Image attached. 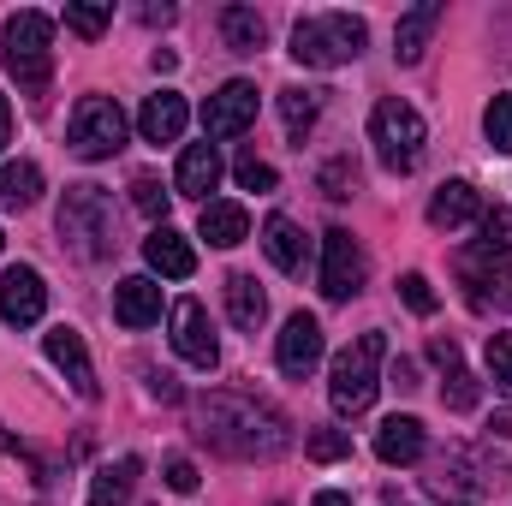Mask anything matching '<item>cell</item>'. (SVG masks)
I'll return each instance as SVG.
<instances>
[{"label":"cell","instance_id":"6da1fadb","mask_svg":"<svg viewBox=\"0 0 512 506\" xmlns=\"http://www.w3.org/2000/svg\"><path fill=\"white\" fill-rule=\"evenodd\" d=\"M197 435L227 459H280L292 447V417L256 393L227 387V393L197 399Z\"/></svg>","mask_w":512,"mask_h":506},{"label":"cell","instance_id":"7a4b0ae2","mask_svg":"<svg viewBox=\"0 0 512 506\" xmlns=\"http://www.w3.org/2000/svg\"><path fill=\"white\" fill-rule=\"evenodd\" d=\"M54 227H60V239L72 245V256H84V262H102V256H114V245H120L114 197H108L102 185H90V179H84V185H66Z\"/></svg>","mask_w":512,"mask_h":506},{"label":"cell","instance_id":"3957f363","mask_svg":"<svg viewBox=\"0 0 512 506\" xmlns=\"http://www.w3.org/2000/svg\"><path fill=\"white\" fill-rule=\"evenodd\" d=\"M370 42V24L352 18V12H310L292 24V60L298 66H316V72H334L346 60H358Z\"/></svg>","mask_w":512,"mask_h":506},{"label":"cell","instance_id":"277c9868","mask_svg":"<svg viewBox=\"0 0 512 506\" xmlns=\"http://www.w3.org/2000/svg\"><path fill=\"white\" fill-rule=\"evenodd\" d=\"M382 352H387V340L370 328V334H358V340L334 358V370H328V405H334L340 417H358V411L376 405V387H382Z\"/></svg>","mask_w":512,"mask_h":506},{"label":"cell","instance_id":"5b68a950","mask_svg":"<svg viewBox=\"0 0 512 506\" xmlns=\"http://www.w3.org/2000/svg\"><path fill=\"white\" fill-rule=\"evenodd\" d=\"M370 143H376V155H382L387 173H411V167L423 161L429 126H423V114H417L411 102L387 96V102H376V114H370Z\"/></svg>","mask_w":512,"mask_h":506},{"label":"cell","instance_id":"8992f818","mask_svg":"<svg viewBox=\"0 0 512 506\" xmlns=\"http://www.w3.org/2000/svg\"><path fill=\"white\" fill-rule=\"evenodd\" d=\"M0 42H6V72H12L24 90H42L48 72H54V60H48L54 18H48V12H12L6 30H0Z\"/></svg>","mask_w":512,"mask_h":506},{"label":"cell","instance_id":"52a82bcc","mask_svg":"<svg viewBox=\"0 0 512 506\" xmlns=\"http://www.w3.org/2000/svg\"><path fill=\"white\" fill-rule=\"evenodd\" d=\"M66 143H72L78 161H108V155H120V149H126V114H120V102H114V96H84V102L72 108Z\"/></svg>","mask_w":512,"mask_h":506},{"label":"cell","instance_id":"ba28073f","mask_svg":"<svg viewBox=\"0 0 512 506\" xmlns=\"http://www.w3.org/2000/svg\"><path fill=\"white\" fill-rule=\"evenodd\" d=\"M364 274H370L364 245H358L346 227H328V233H322V298H328V304L358 298V292H364Z\"/></svg>","mask_w":512,"mask_h":506},{"label":"cell","instance_id":"9c48e42d","mask_svg":"<svg viewBox=\"0 0 512 506\" xmlns=\"http://www.w3.org/2000/svg\"><path fill=\"white\" fill-rule=\"evenodd\" d=\"M42 310H48V286H42V274H36L30 262L6 268V274H0V322H6V328H36Z\"/></svg>","mask_w":512,"mask_h":506},{"label":"cell","instance_id":"30bf717a","mask_svg":"<svg viewBox=\"0 0 512 506\" xmlns=\"http://www.w3.org/2000/svg\"><path fill=\"white\" fill-rule=\"evenodd\" d=\"M256 126V84L251 78H227L209 102H203V131L209 137H239Z\"/></svg>","mask_w":512,"mask_h":506},{"label":"cell","instance_id":"8fae6325","mask_svg":"<svg viewBox=\"0 0 512 506\" xmlns=\"http://www.w3.org/2000/svg\"><path fill=\"white\" fill-rule=\"evenodd\" d=\"M173 352L197 370H215L221 364V346H215V328H209V310L197 298H179L173 304Z\"/></svg>","mask_w":512,"mask_h":506},{"label":"cell","instance_id":"7c38bea8","mask_svg":"<svg viewBox=\"0 0 512 506\" xmlns=\"http://www.w3.org/2000/svg\"><path fill=\"white\" fill-rule=\"evenodd\" d=\"M42 352H48V364L60 370V376L72 381V393H84V399H96V370H90V346H84V334L78 328H48V340H42Z\"/></svg>","mask_w":512,"mask_h":506},{"label":"cell","instance_id":"4fadbf2b","mask_svg":"<svg viewBox=\"0 0 512 506\" xmlns=\"http://www.w3.org/2000/svg\"><path fill=\"white\" fill-rule=\"evenodd\" d=\"M274 364L286 370V376H310L316 364H322V322L316 316H292L286 328H280V346H274Z\"/></svg>","mask_w":512,"mask_h":506},{"label":"cell","instance_id":"5bb4252c","mask_svg":"<svg viewBox=\"0 0 512 506\" xmlns=\"http://www.w3.org/2000/svg\"><path fill=\"white\" fill-rule=\"evenodd\" d=\"M114 322L120 328H155L161 322V286L149 274H131L114 286Z\"/></svg>","mask_w":512,"mask_h":506},{"label":"cell","instance_id":"9a60e30c","mask_svg":"<svg viewBox=\"0 0 512 506\" xmlns=\"http://www.w3.org/2000/svg\"><path fill=\"white\" fill-rule=\"evenodd\" d=\"M221 185V149L215 143H191L185 155H179V173H173V191L179 197H197V203H209V191Z\"/></svg>","mask_w":512,"mask_h":506},{"label":"cell","instance_id":"2e32d148","mask_svg":"<svg viewBox=\"0 0 512 506\" xmlns=\"http://www.w3.org/2000/svg\"><path fill=\"white\" fill-rule=\"evenodd\" d=\"M143 262H149L155 274H167V280H191V274H197V251H191L185 233H173V227H155V233L143 239Z\"/></svg>","mask_w":512,"mask_h":506},{"label":"cell","instance_id":"e0dca14e","mask_svg":"<svg viewBox=\"0 0 512 506\" xmlns=\"http://www.w3.org/2000/svg\"><path fill=\"white\" fill-rule=\"evenodd\" d=\"M435 24H441V0H423V6H411V12L393 24V54H399V66H417V60H423V48H429Z\"/></svg>","mask_w":512,"mask_h":506},{"label":"cell","instance_id":"ac0fdd59","mask_svg":"<svg viewBox=\"0 0 512 506\" xmlns=\"http://www.w3.org/2000/svg\"><path fill=\"white\" fill-rule=\"evenodd\" d=\"M465 221H483V197H477V185L453 179V185H441V191L429 197V227L453 233V227H465Z\"/></svg>","mask_w":512,"mask_h":506},{"label":"cell","instance_id":"d6986e66","mask_svg":"<svg viewBox=\"0 0 512 506\" xmlns=\"http://www.w3.org/2000/svg\"><path fill=\"white\" fill-rule=\"evenodd\" d=\"M185 120H191L185 96H173V90H155V96L143 102V114H137V131H143L149 143H179Z\"/></svg>","mask_w":512,"mask_h":506},{"label":"cell","instance_id":"ffe728a7","mask_svg":"<svg viewBox=\"0 0 512 506\" xmlns=\"http://www.w3.org/2000/svg\"><path fill=\"white\" fill-rule=\"evenodd\" d=\"M262 251H268V262L280 274H304V233H298L292 215H268L262 221Z\"/></svg>","mask_w":512,"mask_h":506},{"label":"cell","instance_id":"44dd1931","mask_svg":"<svg viewBox=\"0 0 512 506\" xmlns=\"http://www.w3.org/2000/svg\"><path fill=\"white\" fill-rule=\"evenodd\" d=\"M376 459L382 465H417L423 459V423L417 417H387L376 429Z\"/></svg>","mask_w":512,"mask_h":506},{"label":"cell","instance_id":"7402d4cb","mask_svg":"<svg viewBox=\"0 0 512 506\" xmlns=\"http://www.w3.org/2000/svg\"><path fill=\"white\" fill-rule=\"evenodd\" d=\"M137 477H143V459H114V465H102L96 477H90V489H84V501L90 506H126L131 489H137Z\"/></svg>","mask_w":512,"mask_h":506},{"label":"cell","instance_id":"603a6c76","mask_svg":"<svg viewBox=\"0 0 512 506\" xmlns=\"http://www.w3.org/2000/svg\"><path fill=\"white\" fill-rule=\"evenodd\" d=\"M197 233H203L215 251H233V245H245V239H251V215H245L239 203H203Z\"/></svg>","mask_w":512,"mask_h":506},{"label":"cell","instance_id":"cb8c5ba5","mask_svg":"<svg viewBox=\"0 0 512 506\" xmlns=\"http://www.w3.org/2000/svg\"><path fill=\"white\" fill-rule=\"evenodd\" d=\"M227 316H233V328H245V334H256V328H262L268 298H262L256 274H227Z\"/></svg>","mask_w":512,"mask_h":506},{"label":"cell","instance_id":"d4e9b609","mask_svg":"<svg viewBox=\"0 0 512 506\" xmlns=\"http://www.w3.org/2000/svg\"><path fill=\"white\" fill-rule=\"evenodd\" d=\"M42 197V167L36 161H6L0 167V209H30Z\"/></svg>","mask_w":512,"mask_h":506},{"label":"cell","instance_id":"484cf974","mask_svg":"<svg viewBox=\"0 0 512 506\" xmlns=\"http://www.w3.org/2000/svg\"><path fill=\"white\" fill-rule=\"evenodd\" d=\"M221 36H227L233 54H256L262 36H268V30H262V12H251V6H227V12H221Z\"/></svg>","mask_w":512,"mask_h":506},{"label":"cell","instance_id":"4316f807","mask_svg":"<svg viewBox=\"0 0 512 506\" xmlns=\"http://www.w3.org/2000/svg\"><path fill=\"white\" fill-rule=\"evenodd\" d=\"M316 114H322V96H316V90H280V120H286V137H292V143L310 137Z\"/></svg>","mask_w":512,"mask_h":506},{"label":"cell","instance_id":"83f0119b","mask_svg":"<svg viewBox=\"0 0 512 506\" xmlns=\"http://www.w3.org/2000/svg\"><path fill=\"white\" fill-rule=\"evenodd\" d=\"M131 203H137V215H149V221L167 227V185H161L155 173H137V179H131Z\"/></svg>","mask_w":512,"mask_h":506},{"label":"cell","instance_id":"f1b7e54d","mask_svg":"<svg viewBox=\"0 0 512 506\" xmlns=\"http://www.w3.org/2000/svg\"><path fill=\"white\" fill-rule=\"evenodd\" d=\"M483 137L495 143V155H512V96H495L483 108Z\"/></svg>","mask_w":512,"mask_h":506},{"label":"cell","instance_id":"f546056e","mask_svg":"<svg viewBox=\"0 0 512 506\" xmlns=\"http://www.w3.org/2000/svg\"><path fill=\"white\" fill-rule=\"evenodd\" d=\"M316 185H322V197H334V203H340V197H352V191H358V161H352V155L328 161V167L316 173Z\"/></svg>","mask_w":512,"mask_h":506},{"label":"cell","instance_id":"4dcf8cb0","mask_svg":"<svg viewBox=\"0 0 512 506\" xmlns=\"http://www.w3.org/2000/svg\"><path fill=\"white\" fill-rule=\"evenodd\" d=\"M483 251L495 256H512V209H483Z\"/></svg>","mask_w":512,"mask_h":506},{"label":"cell","instance_id":"1f68e13d","mask_svg":"<svg viewBox=\"0 0 512 506\" xmlns=\"http://www.w3.org/2000/svg\"><path fill=\"white\" fill-rule=\"evenodd\" d=\"M441 405L447 411H471L477 405V376L459 364V370H447V381H441Z\"/></svg>","mask_w":512,"mask_h":506},{"label":"cell","instance_id":"d6a6232c","mask_svg":"<svg viewBox=\"0 0 512 506\" xmlns=\"http://www.w3.org/2000/svg\"><path fill=\"white\" fill-rule=\"evenodd\" d=\"M108 24H114V6H90V0L66 6V30H78V36H102Z\"/></svg>","mask_w":512,"mask_h":506},{"label":"cell","instance_id":"836d02e7","mask_svg":"<svg viewBox=\"0 0 512 506\" xmlns=\"http://www.w3.org/2000/svg\"><path fill=\"white\" fill-rule=\"evenodd\" d=\"M304 453H310V459H322V465H334V459H352V441H346L340 429H316V435L304 441Z\"/></svg>","mask_w":512,"mask_h":506},{"label":"cell","instance_id":"e575fe53","mask_svg":"<svg viewBox=\"0 0 512 506\" xmlns=\"http://www.w3.org/2000/svg\"><path fill=\"white\" fill-rule=\"evenodd\" d=\"M489 381L512 393V334H489Z\"/></svg>","mask_w":512,"mask_h":506},{"label":"cell","instance_id":"d590c367","mask_svg":"<svg viewBox=\"0 0 512 506\" xmlns=\"http://www.w3.org/2000/svg\"><path fill=\"white\" fill-rule=\"evenodd\" d=\"M233 179H239L245 191H274V167H268V161H256V155H239Z\"/></svg>","mask_w":512,"mask_h":506},{"label":"cell","instance_id":"8d00e7d4","mask_svg":"<svg viewBox=\"0 0 512 506\" xmlns=\"http://www.w3.org/2000/svg\"><path fill=\"white\" fill-rule=\"evenodd\" d=\"M399 298H405V304H411L417 316H429V310H435V292H429V274H405V280H399Z\"/></svg>","mask_w":512,"mask_h":506},{"label":"cell","instance_id":"74e56055","mask_svg":"<svg viewBox=\"0 0 512 506\" xmlns=\"http://www.w3.org/2000/svg\"><path fill=\"white\" fill-rule=\"evenodd\" d=\"M197 483H203V477H197L191 459H167V489H173V495H197Z\"/></svg>","mask_w":512,"mask_h":506},{"label":"cell","instance_id":"f35d334b","mask_svg":"<svg viewBox=\"0 0 512 506\" xmlns=\"http://www.w3.org/2000/svg\"><path fill=\"white\" fill-rule=\"evenodd\" d=\"M429 358H435L441 370H459V346H453V340H435V346H429Z\"/></svg>","mask_w":512,"mask_h":506},{"label":"cell","instance_id":"ab89813d","mask_svg":"<svg viewBox=\"0 0 512 506\" xmlns=\"http://www.w3.org/2000/svg\"><path fill=\"white\" fill-rule=\"evenodd\" d=\"M143 376H149V393H155V399H179L173 376H155V370H143Z\"/></svg>","mask_w":512,"mask_h":506},{"label":"cell","instance_id":"60d3db41","mask_svg":"<svg viewBox=\"0 0 512 506\" xmlns=\"http://www.w3.org/2000/svg\"><path fill=\"white\" fill-rule=\"evenodd\" d=\"M143 24H173V6H143Z\"/></svg>","mask_w":512,"mask_h":506},{"label":"cell","instance_id":"b9f144b4","mask_svg":"<svg viewBox=\"0 0 512 506\" xmlns=\"http://www.w3.org/2000/svg\"><path fill=\"white\" fill-rule=\"evenodd\" d=\"M12 143V108H6V96H0V149Z\"/></svg>","mask_w":512,"mask_h":506},{"label":"cell","instance_id":"7bdbcfd3","mask_svg":"<svg viewBox=\"0 0 512 506\" xmlns=\"http://www.w3.org/2000/svg\"><path fill=\"white\" fill-rule=\"evenodd\" d=\"M393 381H399V387H417V370H411V364L399 358V364H393Z\"/></svg>","mask_w":512,"mask_h":506},{"label":"cell","instance_id":"ee69618b","mask_svg":"<svg viewBox=\"0 0 512 506\" xmlns=\"http://www.w3.org/2000/svg\"><path fill=\"white\" fill-rule=\"evenodd\" d=\"M316 506H352V495H340V489H322V495H316Z\"/></svg>","mask_w":512,"mask_h":506},{"label":"cell","instance_id":"f6af8a7d","mask_svg":"<svg viewBox=\"0 0 512 506\" xmlns=\"http://www.w3.org/2000/svg\"><path fill=\"white\" fill-rule=\"evenodd\" d=\"M489 429H495V435H501V441H512V411H501V417H495V423H489Z\"/></svg>","mask_w":512,"mask_h":506},{"label":"cell","instance_id":"bcb514c9","mask_svg":"<svg viewBox=\"0 0 512 506\" xmlns=\"http://www.w3.org/2000/svg\"><path fill=\"white\" fill-rule=\"evenodd\" d=\"M0 245H6V239H0Z\"/></svg>","mask_w":512,"mask_h":506}]
</instances>
